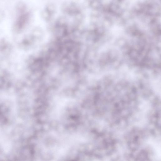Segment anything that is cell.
Segmentation results:
<instances>
[{
	"label": "cell",
	"mask_w": 161,
	"mask_h": 161,
	"mask_svg": "<svg viewBox=\"0 0 161 161\" xmlns=\"http://www.w3.org/2000/svg\"><path fill=\"white\" fill-rule=\"evenodd\" d=\"M4 17V12L0 10V22H2Z\"/></svg>",
	"instance_id": "3"
},
{
	"label": "cell",
	"mask_w": 161,
	"mask_h": 161,
	"mask_svg": "<svg viewBox=\"0 0 161 161\" xmlns=\"http://www.w3.org/2000/svg\"><path fill=\"white\" fill-rule=\"evenodd\" d=\"M25 5L22 3L18 4L17 7V10L20 13H23L25 10Z\"/></svg>",
	"instance_id": "2"
},
{
	"label": "cell",
	"mask_w": 161,
	"mask_h": 161,
	"mask_svg": "<svg viewBox=\"0 0 161 161\" xmlns=\"http://www.w3.org/2000/svg\"><path fill=\"white\" fill-rule=\"evenodd\" d=\"M29 18L28 14H21L16 21V26L19 27H22L26 23Z\"/></svg>",
	"instance_id": "1"
}]
</instances>
